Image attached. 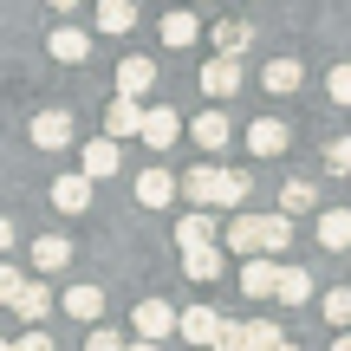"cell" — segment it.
<instances>
[{
  "label": "cell",
  "mask_w": 351,
  "mask_h": 351,
  "mask_svg": "<svg viewBox=\"0 0 351 351\" xmlns=\"http://www.w3.org/2000/svg\"><path fill=\"white\" fill-rule=\"evenodd\" d=\"M72 137H78L72 111H39V117H33V143H39V150H65Z\"/></svg>",
  "instance_id": "cell-4"
},
{
  "label": "cell",
  "mask_w": 351,
  "mask_h": 351,
  "mask_svg": "<svg viewBox=\"0 0 351 351\" xmlns=\"http://www.w3.org/2000/svg\"><path fill=\"white\" fill-rule=\"evenodd\" d=\"M326 169L332 176H351V137H332L326 143Z\"/></svg>",
  "instance_id": "cell-34"
},
{
  "label": "cell",
  "mask_w": 351,
  "mask_h": 351,
  "mask_svg": "<svg viewBox=\"0 0 351 351\" xmlns=\"http://www.w3.org/2000/svg\"><path fill=\"white\" fill-rule=\"evenodd\" d=\"M26 287V274H20V267H13V261H0V306H7L13 300V293H20Z\"/></svg>",
  "instance_id": "cell-35"
},
{
  "label": "cell",
  "mask_w": 351,
  "mask_h": 351,
  "mask_svg": "<svg viewBox=\"0 0 351 351\" xmlns=\"http://www.w3.org/2000/svg\"><path fill=\"white\" fill-rule=\"evenodd\" d=\"M287 143H293V130L280 124V117H254V124H247V150L254 156H280Z\"/></svg>",
  "instance_id": "cell-6"
},
{
  "label": "cell",
  "mask_w": 351,
  "mask_h": 351,
  "mask_svg": "<svg viewBox=\"0 0 351 351\" xmlns=\"http://www.w3.org/2000/svg\"><path fill=\"white\" fill-rule=\"evenodd\" d=\"M274 254H247V267H241V293H247V300H267V293H274Z\"/></svg>",
  "instance_id": "cell-11"
},
{
  "label": "cell",
  "mask_w": 351,
  "mask_h": 351,
  "mask_svg": "<svg viewBox=\"0 0 351 351\" xmlns=\"http://www.w3.org/2000/svg\"><path fill=\"white\" fill-rule=\"evenodd\" d=\"M7 247H13V221L0 215V254H7Z\"/></svg>",
  "instance_id": "cell-39"
},
{
  "label": "cell",
  "mask_w": 351,
  "mask_h": 351,
  "mask_svg": "<svg viewBox=\"0 0 351 351\" xmlns=\"http://www.w3.org/2000/svg\"><path fill=\"white\" fill-rule=\"evenodd\" d=\"M247 202V169H221V189H215V208H234Z\"/></svg>",
  "instance_id": "cell-29"
},
{
  "label": "cell",
  "mask_w": 351,
  "mask_h": 351,
  "mask_svg": "<svg viewBox=\"0 0 351 351\" xmlns=\"http://www.w3.org/2000/svg\"><path fill=\"white\" fill-rule=\"evenodd\" d=\"M98 26L104 33H130L137 26V0H98Z\"/></svg>",
  "instance_id": "cell-23"
},
{
  "label": "cell",
  "mask_w": 351,
  "mask_h": 351,
  "mask_svg": "<svg viewBox=\"0 0 351 351\" xmlns=\"http://www.w3.org/2000/svg\"><path fill=\"white\" fill-rule=\"evenodd\" d=\"M150 85H156V65L150 59H124V65H117V91H124V98H143Z\"/></svg>",
  "instance_id": "cell-21"
},
{
  "label": "cell",
  "mask_w": 351,
  "mask_h": 351,
  "mask_svg": "<svg viewBox=\"0 0 351 351\" xmlns=\"http://www.w3.org/2000/svg\"><path fill=\"white\" fill-rule=\"evenodd\" d=\"M182 274L208 287V280L221 274V247H215V241H208V247H182Z\"/></svg>",
  "instance_id": "cell-22"
},
{
  "label": "cell",
  "mask_w": 351,
  "mask_h": 351,
  "mask_svg": "<svg viewBox=\"0 0 351 351\" xmlns=\"http://www.w3.org/2000/svg\"><path fill=\"white\" fill-rule=\"evenodd\" d=\"M195 13H163V46H195Z\"/></svg>",
  "instance_id": "cell-28"
},
{
  "label": "cell",
  "mask_w": 351,
  "mask_h": 351,
  "mask_svg": "<svg viewBox=\"0 0 351 351\" xmlns=\"http://www.w3.org/2000/svg\"><path fill=\"white\" fill-rule=\"evenodd\" d=\"M319 247H332V254L351 247V208H319Z\"/></svg>",
  "instance_id": "cell-15"
},
{
  "label": "cell",
  "mask_w": 351,
  "mask_h": 351,
  "mask_svg": "<svg viewBox=\"0 0 351 351\" xmlns=\"http://www.w3.org/2000/svg\"><path fill=\"white\" fill-rule=\"evenodd\" d=\"M124 351H163V345H150V339H137V345H124Z\"/></svg>",
  "instance_id": "cell-40"
},
{
  "label": "cell",
  "mask_w": 351,
  "mask_h": 351,
  "mask_svg": "<svg viewBox=\"0 0 351 351\" xmlns=\"http://www.w3.org/2000/svg\"><path fill=\"white\" fill-rule=\"evenodd\" d=\"M332 351H351V332H345V339H339V345H332Z\"/></svg>",
  "instance_id": "cell-42"
},
{
  "label": "cell",
  "mask_w": 351,
  "mask_h": 351,
  "mask_svg": "<svg viewBox=\"0 0 351 351\" xmlns=\"http://www.w3.org/2000/svg\"><path fill=\"white\" fill-rule=\"evenodd\" d=\"M326 319L351 332V287H332V293H326Z\"/></svg>",
  "instance_id": "cell-31"
},
{
  "label": "cell",
  "mask_w": 351,
  "mask_h": 351,
  "mask_svg": "<svg viewBox=\"0 0 351 351\" xmlns=\"http://www.w3.org/2000/svg\"><path fill=\"white\" fill-rule=\"evenodd\" d=\"M202 91H208V98H234V91H241V59H228V52L208 59V65H202Z\"/></svg>",
  "instance_id": "cell-5"
},
{
  "label": "cell",
  "mask_w": 351,
  "mask_h": 351,
  "mask_svg": "<svg viewBox=\"0 0 351 351\" xmlns=\"http://www.w3.org/2000/svg\"><path fill=\"white\" fill-rule=\"evenodd\" d=\"M254 234H261V254H287L293 247V215H254Z\"/></svg>",
  "instance_id": "cell-12"
},
{
  "label": "cell",
  "mask_w": 351,
  "mask_h": 351,
  "mask_svg": "<svg viewBox=\"0 0 351 351\" xmlns=\"http://www.w3.org/2000/svg\"><path fill=\"white\" fill-rule=\"evenodd\" d=\"M169 195H176V176L169 169H143L137 176V202H143V208H169Z\"/></svg>",
  "instance_id": "cell-20"
},
{
  "label": "cell",
  "mask_w": 351,
  "mask_h": 351,
  "mask_svg": "<svg viewBox=\"0 0 351 351\" xmlns=\"http://www.w3.org/2000/svg\"><path fill=\"white\" fill-rule=\"evenodd\" d=\"M208 351H241V326H234V319H221V332H215Z\"/></svg>",
  "instance_id": "cell-36"
},
{
  "label": "cell",
  "mask_w": 351,
  "mask_h": 351,
  "mask_svg": "<svg viewBox=\"0 0 351 351\" xmlns=\"http://www.w3.org/2000/svg\"><path fill=\"white\" fill-rule=\"evenodd\" d=\"M13 351H52V339H46V332H39V326H33V332H26V339H20V345H13Z\"/></svg>",
  "instance_id": "cell-38"
},
{
  "label": "cell",
  "mask_w": 351,
  "mask_h": 351,
  "mask_svg": "<svg viewBox=\"0 0 351 351\" xmlns=\"http://www.w3.org/2000/svg\"><path fill=\"white\" fill-rule=\"evenodd\" d=\"M215 332H221V313H215V306H182V313H176V339L215 345Z\"/></svg>",
  "instance_id": "cell-2"
},
{
  "label": "cell",
  "mask_w": 351,
  "mask_h": 351,
  "mask_svg": "<svg viewBox=\"0 0 351 351\" xmlns=\"http://www.w3.org/2000/svg\"><path fill=\"white\" fill-rule=\"evenodd\" d=\"M7 306H13V313H20V319H26V326H39V319H52V293H46V287H39V280H26V287H20V293H13V300H7Z\"/></svg>",
  "instance_id": "cell-13"
},
{
  "label": "cell",
  "mask_w": 351,
  "mask_h": 351,
  "mask_svg": "<svg viewBox=\"0 0 351 351\" xmlns=\"http://www.w3.org/2000/svg\"><path fill=\"white\" fill-rule=\"evenodd\" d=\"M195 143H202V150H221V143H228V111H202L195 117Z\"/></svg>",
  "instance_id": "cell-26"
},
{
  "label": "cell",
  "mask_w": 351,
  "mask_h": 351,
  "mask_svg": "<svg viewBox=\"0 0 351 351\" xmlns=\"http://www.w3.org/2000/svg\"><path fill=\"white\" fill-rule=\"evenodd\" d=\"M137 137L150 143V150H169V143L182 137V117H176L169 104H150V111H143V124H137Z\"/></svg>",
  "instance_id": "cell-3"
},
{
  "label": "cell",
  "mask_w": 351,
  "mask_h": 351,
  "mask_svg": "<svg viewBox=\"0 0 351 351\" xmlns=\"http://www.w3.org/2000/svg\"><path fill=\"white\" fill-rule=\"evenodd\" d=\"M176 241H182V247H208L215 241V208H189L182 221H176Z\"/></svg>",
  "instance_id": "cell-19"
},
{
  "label": "cell",
  "mask_w": 351,
  "mask_h": 351,
  "mask_svg": "<svg viewBox=\"0 0 351 351\" xmlns=\"http://www.w3.org/2000/svg\"><path fill=\"white\" fill-rule=\"evenodd\" d=\"M228 254H241V261H247V254H261V234H254V215H234V221H228Z\"/></svg>",
  "instance_id": "cell-24"
},
{
  "label": "cell",
  "mask_w": 351,
  "mask_h": 351,
  "mask_svg": "<svg viewBox=\"0 0 351 351\" xmlns=\"http://www.w3.org/2000/svg\"><path fill=\"white\" fill-rule=\"evenodd\" d=\"M52 7H59V13H72V7H78V0H52Z\"/></svg>",
  "instance_id": "cell-41"
},
{
  "label": "cell",
  "mask_w": 351,
  "mask_h": 351,
  "mask_svg": "<svg viewBox=\"0 0 351 351\" xmlns=\"http://www.w3.org/2000/svg\"><path fill=\"white\" fill-rule=\"evenodd\" d=\"M85 351H124V339H117V332H91Z\"/></svg>",
  "instance_id": "cell-37"
},
{
  "label": "cell",
  "mask_w": 351,
  "mask_h": 351,
  "mask_svg": "<svg viewBox=\"0 0 351 351\" xmlns=\"http://www.w3.org/2000/svg\"><path fill=\"white\" fill-rule=\"evenodd\" d=\"M215 189H221V169H215V163H202V169H189L182 182H176V195H189L195 208H215Z\"/></svg>",
  "instance_id": "cell-10"
},
{
  "label": "cell",
  "mask_w": 351,
  "mask_h": 351,
  "mask_svg": "<svg viewBox=\"0 0 351 351\" xmlns=\"http://www.w3.org/2000/svg\"><path fill=\"white\" fill-rule=\"evenodd\" d=\"M52 208H65V215H85L91 208V176H59V182H52Z\"/></svg>",
  "instance_id": "cell-8"
},
{
  "label": "cell",
  "mask_w": 351,
  "mask_h": 351,
  "mask_svg": "<svg viewBox=\"0 0 351 351\" xmlns=\"http://www.w3.org/2000/svg\"><path fill=\"white\" fill-rule=\"evenodd\" d=\"M326 98L332 104H351V65H332V72H326Z\"/></svg>",
  "instance_id": "cell-33"
},
{
  "label": "cell",
  "mask_w": 351,
  "mask_h": 351,
  "mask_svg": "<svg viewBox=\"0 0 351 351\" xmlns=\"http://www.w3.org/2000/svg\"><path fill=\"white\" fill-rule=\"evenodd\" d=\"M241 46H247V26H241V20H215V52H228V59H234Z\"/></svg>",
  "instance_id": "cell-30"
},
{
  "label": "cell",
  "mask_w": 351,
  "mask_h": 351,
  "mask_svg": "<svg viewBox=\"0 0 351 351\" xmlns=\"http://www.w3.org/2000/svg\"><path fill=\"white\" fill-rule=\"evenodd\" d=\"M274 345H280L274 319H247V326H241V351H274Z\"/></svg>",
  "instance_id": "cell-27"
},
{
  "label": "cell",
  "mask_w": 351,
  "mask_h": 351,
  "mask_svg": "<svg viewBox=\"0 0 351 351\" xmlns=\"http://www.w3.org/2000/svg\"><path fill=\"white\" fill-rule=\"evenodd\" d=\"M274 300L280 306H306L313 300V274L306 267H274Z\"/></svg>",
  "instance_id": "cell-9"
},
{
  "label": "cell",
  "mask_w": 351,
  "mask_h": 351,
  "mask_svg": "<svg viewBox=\"0 0 351 351\" xmlns=\"http://www.w3.org/2000/svg\"><path fill=\"white\" fill-rule=\"evenodd\" d=\"M261 78H267V91H300V78H306V72H300V59H267V72H261Z\"/></svg>",
  "instance_id": "cell-25"
},
{
  "label": "cell",
  "mask_w": 351,
  "mask_h": 351,
  "mask_svg": "<svg viewBox=\"0 0 351 351\" xmlns=\"http://www.w3.org/2000/svg\"><path fill=\"white\" fill-rule=\"evenodd\" d=\"M46 52H52L59 65H85V59H91V39L78 33V26H59V33L46 39Z\"/></svg>",
  "instance_id": "cell-14"
},
{
  "label": "cell",
  "mask_w": 351,
  "mask_h": 351,
  "mask_svg": "<svg viewBox=\"0 0 351 351\" xmlns=\"http://www.w3.org/2000/svg\"><path fill=\"white\" fill-rule=\"evenodd\" d=\"M0 351H13V345H7V339H0Z\"/></svg>",
  "instance_id": "cell-44"
},
{
  "label": "cell",
  "mask_w": 351,
  "mask_h": 351,
  "mask_svg": "<svg viewBox=\"0 0 351 351\" xmlns=\"http://www.w3.org/2000/svg\"><path fill=\"white\" fill-rule=\"evenodd\" d=\"M313 182H287V189H280V215H293V208H313Z\"/></svg>",
  "instance_id": "cell-32"
},
{
  "label": "cell",
  "mask_w": 351,
  "mask_h": 351,
  "mask_svg": "<svg viewBox=\"0 0 351 351\" xmlns=\"http://www.w3.org/2000/svg\"><path fill=\"white\" fill-rule=\"evenodd\" d=\"M130 326H137V339H150V345H163L169 332H176V306H169V300H143L137 313H130Z\"/></svg>",
  "instance_id": "cell-1"
},
{
  "label": "cell",
  "mask_w": 351,
  "mask_h": 351,
  "mask_svg": "<svg viewBox=\"0 0 351 351\" xmlns=\"http://www.w3.org/2000/svg\"><path fill=\"white\" fill-rule=\"evenodd\" d=\"M52 313H65V319H85V326H91V319L104 313V293H98V287H65V306H52Z\"/></svg>",
  "instance_id": "cell-18"
},
{
  "label": "cell",
  "mask_w": 351,
  "mask_h": 351,
  "mask_svg": "<svg viewBox=\"0 0 351 351\" xmlns=\"http://www.w3.org/2000/svg\"><path fill=\"white\" fill-rule=\"evenodd\" d=\"M65 261H72V241L65 234H39L33 241V267L39 274H65Z\"/></svg>",
  "instance_id": "cell-17"
},
{
  "label": "cell",
  "mask_w": 351,
  "mask_h": 351,
  "mask_svg": "<svg viewBox=\"0 0 351 351\" xmlns=\"http://www.w3.org/2000/svg\"><path fill=\"white\" fill-rule=\"evenodd\" d=\"M137 124H143V104L117 91V98L104 104V137H137Z\"/></svg>",
  "instance_id": "cell-7"
},
{
  "label": "cell",
  "mask_w": 351,
  "mask_h": 351,
  "mask_svg": "<svg viewBox=\"0 0 351 351\" xmlns=\"http://www.w3.org/2000/svg\"><path fill=\"white\" fill-rule=\"evenodd\" d=\"M85 169L78 176H91V182H104V176H117V137H98V143H85Z\"/></svg>",
  "instance_id": "cell-16"
},
{
  "label": "cell",
  "mask_w": 351,
  "mask_h": 351,
  "mask_svg": "<svg viewBox=\"0 0 351 351\" xmlns=\"http://www.w3.org/2000/svg\"><path fill=\"white\" fill-rule=\"evenodd\" d=\"M274 351H300V345H287V339H280V345H274Z\"/></svg>",
  "instance_id": "cell-43"
}]
</instances>
